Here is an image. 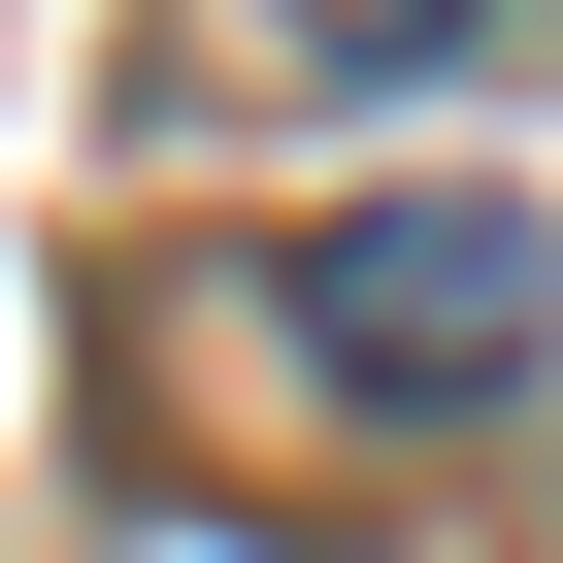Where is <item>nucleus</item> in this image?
I'll return each instance as SVG.
<instances>
[{"label":"nucleus","instance_id":"nucleus-1","mask_svg":"<svg viewBox=\"0 0 563 563\" xmlns=\"http://www.w3.org/2000/svg\"><path fill=\"white\" fill-rule=\"evenodd\" d=\"M265 299H299V365H332L365 431H464V398L563 365V232H530V199H332Z\"/></svg>","mask_w":563,"mask_h":563},{"label":"nucleus","instance_id":"nucleus-2","mask_svg":"<svg viewBox=\"0 0 563 563\" xmlns=\"http://www.w3.org/2000/svg\"><path fill=\"white\" fill-rule=\"evenodd\" d=\"M530 0H232V67H299V100H398V67H497Z\"/></svg>","mask_w":563,"mask_h":563}]
</instances>
